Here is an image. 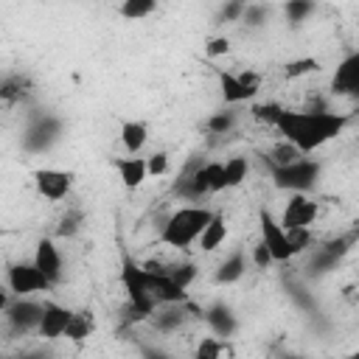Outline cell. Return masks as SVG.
Instances as JSON below:
<instances>
[{
    "label": "cell",
    "mask_w": 359,
    "mask_h": 359,
    "mask_svg": "<svg viewBox=\"0 0 359 359\" xmlns=\"http://www.w3.org/2000/svg\"><path fill=\"white\" fill-rule=\"evenodd\" d=\"M219 87H222V95H224L227 104H241V101H247V98L255 95L252 90H247V87L236 79V73H219Z\"/></svg>",
    "instance_id": "15"
},
{
    "label": "cell",
    "mask_w": 359,
    "mask_h": 359,
    "mask_svg": "<svg viewBox=\"0 0 359 359\" xmlns=\"http://www.w3.org/2000/svg\"><path fill=\"white\" fill-rule=\"evenodd\" d=\"M227 50H230L227 36H216V39H210V42L205 45V53H208V56H222V53H227Z\"/></svg>",
    "instance_id": "27"
},
{
    "label": "cell",
    "mask_w": 359,
    "mask_h": 359,
    "mask_svg": "<svg viewBox=\"0 0 359 359\" xmlns=\"http://www.w3.org/2000/svg\"><path fill=\"white\" fill-rule=\"evenodd\" d=\"M112 165L118 168V177H121V182H123V188H140L143 182H146V157H137V154H132V157H118V160H112Z\"/></svg>",
    "instance_id": "9"
},
{
    "label": "cell",
    "mask_w": 359,
    "mask_h": 359,
    "mask_svg": "<svg viewBox=\"0 0 359 359\" xmlns=\"http://www.w3.org/2000/svg\"><path fill=\"white\" fill-rule=\"evenodd\" d=\"M233 126V115H216V118H210V129L213 132H227Z\"/></svg>",
    "instance_id": "29"
},
{
    "label": "cell",
    "mask_w": 359,
    "mask_h": 359,
    "mask_svg": "<svg viewBox=\"0 0 359 359\" xmlns=\"http://www.w3.org/2000/svg\"><path fill=\"white\" fill-rule=\"evenodd\" d=\"M280 112H283L280 104H258V107H252V118L255 121H264V123H272V126L280 118Z\"/></svg>",
    "instance_id": "22"
},
{
    "label": "cell",
    "mask_w": 359,
    "mask_h": 359,
    "mask_svg": "<svg viewBox=\"0 0 359 359\" xmlns=\"http://www.w3.org/2000/svg\"><path fill=\"white\" fill-rule=\"evenodd\" d=\"M247 174H250V163H247L244 157H230V160H224V163H222V182H224V191L241 185V182L247 180Z\"/></svg>",
    "instance_id": "16"
},
{
    "label": "cell",
    "mask_w": 359,
    "mask_h": 359,
    "mask_svg": "<svg viewBox=\"0 0 359 359\" xmlns=\"http://www.w3.org/2000/svg\"><path fill=\"white\" fill-rule=\"evenodd\" d=\"M34 266L48 278V283L53 286L62 278V252L50 238H42L34 250Z\"/></svg>",
    "instance_id": "8"
},
{
    "label": "cell",
    "mask_w": 359,
    "mask_h": 359,
    "mask_svg": "<svg viewBox=\"0 0 359 359\" xmlns=\"http://www.w3.org/2000/svg\"><path fill=\"white\" fill-rule=\"evenodd\" d=\"M224 238H227L224 216H222V213H213L210 222L205 224V230H202V236H199L196 241H199V250H202V252H213L216 247H222Z\"/></svg>",
    "instance_id": "12"
},
{
    "label": "cell",
    "mask_w": 359,
    "mask_h": 359,
    "mask_svg": "<svg viewBox=\"0 0 359 359\" xmlns=\"http://www.w3.org/2000/svg\"><path fill=\"white\" fill-rule=\"evenodd\" d=\"M320 213V205L306 196L303 191H294L286 205H283V216H280V227L283 230H297V227H309Z\"/></svg>",
    "instance_id": "3"
},
{
    "label": "cell",
    "mask_w": 359,
    "mask_h": 359,
    "mask_svg": "<svg viewBox=\"0 0 359 359\" xmlns=\"http://www.w3.org/2000/svg\"><path fill=\"white\" fill-rule=\"evenodd\" d=\"M210 216H213V210H208L202 205H185V208H180V210H174L168 216V222L163 224L160 241L165 247L185 250V247H191L202 236V230L210 222Z\"/></svg>",
    "instance_id": "2"
},
{
    "label": "cell",
    "mask_w": 359,
    "mask_h": 359,
    "mask_svg": "<svg viewBox=\"0 0 359 359\" xmlns=\"http://www.w3.org/2000/svg\"><path fill=\"white\" fill-rule=\"evenodd\" d=\"M250 258H252V264H255L258 269H269V266L275 264V261H272V255H269V250H266V247H264L261 241H258V244L252 247V252H250Z\"/></svg>",
    "instance_id": "26"
},
{
    "label": "cell",
    "mask_w": 359,
    "mask_h": 359,
    "mask_svg": "<svg viewBox=\"0 0 359 359\" xmlns=\"http://www.w3.org/2000/svg\"><path fill=\"white\" fill-rule=\"evenodd\" d=\"M359 90V56L351 53L339 67H337V76H334V93H356Z\"/></svg>",
    "instance_id": "11"
},
{
    "label": "cell",
    "mask_w": 359,
    "mask_h": 359,
    "mask_svg": "<svg viewBox=\"0 0 359 359\" xmlns=\"http://www.w3.org/2000/svg\"><path fill=\"white\" fill-rule=\"evenodd\" d=\"M149 140V126L143 121H123L121 123V143L129 154H137Z\"/></svg>",
    "instance_id": "13"
},
{
    "label": "cell",
    "mask_w": 359,
    "mask_h": 359,
    "mask_svg": "<svg viewBox=\"0 0 359 359\" xmlns=\"http://www.w3.org/2000/svg\"><path fill=\"white\" fill-rule=\"evenodd\" d=\"M269 160H272V165H275V171H283V168H289V165H294V163H300L303 157H300V151L292 146V143H278V146H272V151H269Z\"/></svg>",
    "instance_id": "18"
},
{
    "label": "cell",
    "mask_w": 359,
    "mask_h": 359,
    "mask_svg": "<svg viewBox=\"0 0 359 359\" xmlns=\"http://www.w3.org/2000/svg\"><path fill=\"white\" fill-rule=\"evenodd\" d=\"M154 8H157L154 0H126L121 6V17H126V20H143V17L154 14Z\"/></svg>",
    "instance_id": "19"
},
{
    "label": "cell",
    "mask_w": 359,
    "mask_h": 359,
    "mask_svg": "<svg viewBox=\"0 0 359 359\" xmlns=\"http://www.w3.org/2000/svg\"><path fill=\"white\" fill-rule=\"evenodd\" d=\"M8 289H11L17 297H28V294H34V292L50 289V283H48V278L34 266V261H31V264L20 261V264H14V266L8 269Z\"/></svg>",
    "instance_id": "6"
},
{
    "label": "cell",
    "mask_w": 359,
    "mask_h": 359,
    "mask_svg": "<svg viewBox=\"0 0 359 359\" xmlns=\"http://www.w3.org/2000/svg\"><path fill=\"white\" fill-rule=\"evenodd\" d=\"M258 219H261V244L269 250L272 261H278V264L289 261L294 252H292V244H289L286 230L280 227V222H275L269 210H261V216H258Z\"/></svg>",
    "instance_id": "5"
},
{
    "label": "cell",
    "mask_w": 359,
    "mask_h": 359,
    "mask_svg": "<svg viewBox=\"0 0 359 359\" xmlns=\"http://www.w3.org/2000/svg\"><path fill=\"white\" fill-rule=\"evenodd\" d=\"M70 309L67 306H62V303H53V300H48V303H42V314H39V323H36V334L42 337V339H59V337H65V328H67V323H70Z\"/></svg>",
    "instance_id": "7"
},
{
    "label": "cell",
    "mask_w": 359,
    "mask_h": 359,
    "mask_svg": "<svg viewBox=\"0 0 359 359\" xmlns=\"http://www.w3.org/2000/svg\"><path fill=\"white\" fill-rule=\"evenodd\" d=\"M8 306H11V297H8V292H6L3 286H0V314H3V311H6Z\"/></svg>",
    "instance_id": "30"
},
{
    "label": "cell",
    "mask_w": 359,
    "mask_h": 359,
    "mask_svg": "<svg viewBox=\"0 0 359 359\" xmlns=\"http://www.w3.org/2000/svg\"><path fill=\"white\" fill-rule=\"evenodd\" d=\"M34 185H36L42 199L62 202L73 188V174L62 171V168H36L34 171Z\"/></svg>",
    "instance_id": "4"
},
{
    "label": "cell",
    "mask_w": 359,
    "mask_h": 359,
    "mask_svg": "<svg viewBox=\"0 0 359 359\" xmlns=\"http://www.w3.org/2000/svg\"><path fill=\"white\" fill-rule=\"evenodd\" d=\"M8 320H11V325L14 328H22V331H31V328H36V323H39V314H42V306H36V303H31V300H17V303H11L8 309Z\"/></svg>",
    "instance_id": "10"
},
{
    "label": "cell",
    "mask_w": 359,
    "mask_h": 359,
    "mask_svg": "<svg viewBox=\"0 0 359 359\" xmlns=\"http://www.w3.org/2000/svg\"><path fill=\"white\" fill-rule=\"evenodd\" d=\"M278 177H280V185H294L297 191H303V188L314 180V165L306 163V160H300V163H294V165L278 171Z\"/></svg>",
    "instance_id": "14"
},
{
    "label": "cell",
    "mask_w": 359,
    "mask_h": 359,
    "mask_svg": "<svg viewBox=\"0 0 359 359\" xmlns=\"http://www.w3.org/2000/svg\"><path fill=\"white\" fill-rule=\"evenodd\" d=\"M168 171V154L165 151H154L146 157V174L149 177H163Z\"/></svg>",
    "instance_id": "23"
},
{
    "label": "cell",
    "mask_w": 359,
    "mask_h": 359,
    "mask_svg": "<svg viewBox=\"0 0 359 359\" xmlns=\"http://www.w3.org/2000/svg\"><path fill=\"white\" fill-rule=\"evenodd\" d=\"M22 93V79H8L0 84V98H17Z\"/></svg>",
    "instance_id": "28"
},
{
    "label": "cell",
    "mask_w": 359,
    "mask_h": 359,
    "mask_svg": "<svg viewBox=\"0 0 359 359\" xmlns=\"http://www.w3.org/2000/svg\"><path fill=\"white\" fill-rule=\"evenodd\" d=\"M93 328H95V320H93L90 311H73L70 314V323L65 328V337L73 339V342H81V339H87L93 334Z\"/></svg>",
    "instance_id": "17"
},
{
    "label": "cell",
    "mask_w": 359,
    "mask_h": 359,
    "mask_svg": "<svg viewBox=\"0 0 359 359\" xmlns=\"http://www.w3.org/2000/svg\"><path fill=\"white\" fill-rule=\"evenodd\" d=\"M241 272H244V255H241V252H236L233 258H227V261L222 264V269H219V280H224V283L238 280V278H241Z\"/></svg>",
    "instance_id": "20"
},
{
    "label": "cell",
    "mask_w": 359,
    "mask_h": 359,
    "mask_svg": "<svg viewBox=\"0 0 359 359\" xmlns=\"http://www.w3.org/2000/svg\"><path fill=\"white\" fill-rule=\"evenodd\" d=\"M194 359H222V342L213 339V337H202L199 345H196Z\"/></svg>",
    "instance_id": "21"
},
{
    "label": "cell",
    "mask_w": 359,
    "mask_h": 359,
    "mask_svg": "<svg viewBox=\"0 0 359 359\" xmlns=\"http://www.w3.org/2000/svg\"><path fill=\"white\" fill-rule=\"evenodd\" d=\"M348 118L339 112H328V109H317V112H292L283 109L280 118L275 121V129L283 135L286 143H292L300 154L314 151L317 146H323L325 140L337 137L345 129Z\"/></svg>",
    "instance_id": "1"
},
{
    "label": "cell",
    "mask_w": 359,
    "mask_h": 359,
    "mask_svg": "<svg viewBox=\"0 0 359 359\" xmlns=\"http://www.w3.org/2000/svg\"><path fill=\"white\" fill-rule=\"evenodd\" d=\"M286 238H289V244H292V252L297 255L300 250H306V247H309L311 233H309V227H297V230H286Z\"/></svg>",
    "instance_id": "25"
},
{
    "label": "cell",
    "mask_w": 359,
    "mask_h": 359,
    "mask_svg": "<svg viewBox=\"0 0 359 359\" xmlns=\"http://www.w3.org/2000/svg\"><path fill=\"white\" fill-rule=\"evenodd\" d=\"M317 67H320L317 59H294V62L286 65V76H289V79H297V76H306V73H311V70H317Z\"/></svg>",
    "instance_id": "24"
}]
</instances>
